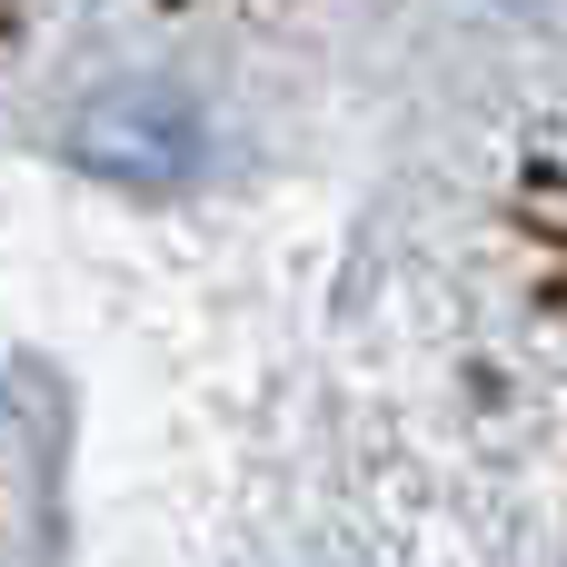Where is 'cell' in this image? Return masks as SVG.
Listing matches in <instances>:
<instances>
[{
	"label": "cell",
	"instance_id": "6da1fadb",
	"mask_svg": "<svg viewBox=\"0 0 567 567\" xmlns=\"http://www.w3.org/2000/svg\"><path fill=\"white\" fill-rule=\"evenodd\" d=\"M70 159L100 169V179H140V189H159V179H179V169L199 159V110H189L179 90H159V80H120V90L80 100V120H70Z\"/></svg>",
	"mask_w": 567,
	"mask_h": 567
}]
</instances>
